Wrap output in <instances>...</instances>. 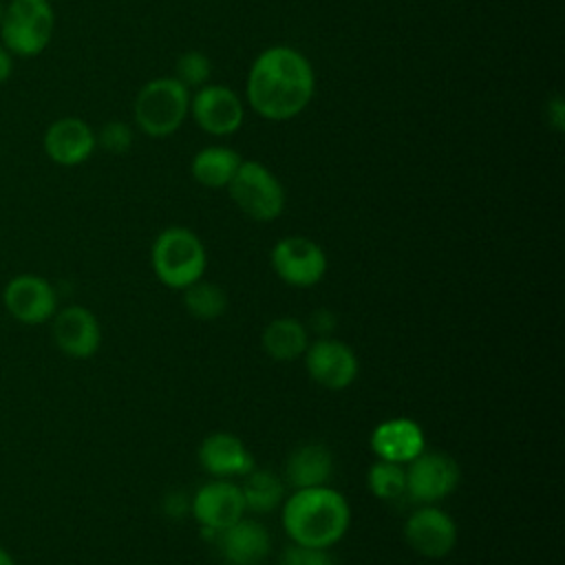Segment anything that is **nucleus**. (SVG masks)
Wrapping results in <instances>:
<instances>
[{
    "instance_id": "f257e3e1",
    "label": "nucleus",
    "mask_w": 565,
    "mask_h": 565,
    "mask_svg": "<svg viewBox=\"0 0 565 565\" xmlns=\"http://www.w3.org/2000/svg\"><path fill=\"white\" fill-rule=\"evenodd\" d=\"M316 75L309 60L291 46H269L247 73V102L254 113L285 121L305 110L313 97Z\"/></svg>"
},
{
    "instance_id": "f03ea898",
    "label": "nucleus",
    "mask_w": 565,
    "mask_h": 565,
    "mask_svg": "<svg viewBox=\"0 0 565 565\" xmlns=\"http://www.w3.org/2000/svg\"><path fill=\"white\" fill-rule=\"evenodd\" d=\"M351 510L347 499L329 488H300L282 501V527L294 545L329 550L349 530Z\"/></svg>"
},
{
    "instance_id": "7ed1b4c3",
    "label": "nucleus",
    "mask_w": 565,
    "mask_h": 565,
    "mask_svg": "<svg viewBox=\"0 0 565 565\" xmlns=\"http://www.w3.org/2000/svg\"><path fill=\"white\" fill-rule=\"evenodd\" d=\"M154 276L170 289L183 291L201 280L207 267V254L201 238L188 227L163 230L150 249Z\"/></svg>"
},
{
    "instance_id": "20e7f679",
    "label": "nucleus",
    "mask_w": 565,
    "mask_h": 565,
    "mask_svg": "<svg viewBox=\"0 0 565 565\" xmlns=\"http://www.w3.org/2000/svg\"><path fill=\"white\" fill-rule=\"evenodd\" d=\"M55 31L51 0H9L0 18V44L13 57L44 53Z\"/></svg>"
},
{
    "instance_id": "39448f33",
    "label": "nucleus",
    "mask_w": 565,
    "mask_h": 565,
    "mask_svg": "<svg viewBox=\"0 0 565 565\" xmlns=\"http://www.w3.org/2000/svg\"><path fill=\"white\" fill-rule=\"evenodd\" d=\"M190 110V90L174 77H157L143 84L132 104L135 124L148 137H168Z\"/></svg>"
},
{
    "instance_id": "423d86ee",
    "label": "nucleus",
    "mask_w": 565,
    "mask_h": 565,
    "mask_svg": "<svg viewBox=\"0 0 565 565\" xmlns=\"http://www.w3.org/2000/svg\"><path fill=\"white\" fill-rule=\"evenodd\" d=\"M227 190L236 207L252 221L269 223L285 210V190L276 174L260 161H241Z\"/></svg>"
},
{
    "instance_id": "0eeeda50",
    "label": "nucleus",
    "mask_w": 565,
    "mask_h": 565,
    "mask_svg": "<svg viewBox=\"0 0 565 565\" xmlns=\"http://www.w3.org/2000/svg\"><path fill=\"white\" fill-rule=\"evenodd\" d=\"M271 269L282 282L307 289L324 278L327 256L307 236H285L271 247Z\"/></svg>"
},
{
    "instance_id": "6e6552de",
    "label": "nucleus",
    "mask_w": 565,
    "mask_h": 565,
    "mask_svg": "<svg viewBox=\"0 0 565 565\" xmlns=\"http://www.w3.org/2000/svg\"><path fill=\"white\" fill-rule=\"evenodd\" d=\"M2 305L18 322L38 327L57 311L55 287L38 274H18L2 289Z\"/></svg>"
},
{
    "instance_id": "1a4fd4ad",
    "label": "nucleus",
    "mask_w": 565,
    "mask_h": 565,
    "mask_svg": "<svg viewBox=\"0 0 565 565\" xmlns=\"http://www.w3.org/2000/svg\"><path fill=\"white\" fill-rule=\"evenodd\" d=\"M461 479L459 463L446 452H422L406 468V494L417 503L446 499Z\"/></svg>"
},
{
    "instance_id": "9d476101",
    "label": "nucleus",
    "mask_w": 565,
    "mask_h": 565,
    "mask_svg": "<svg viewBox=\"0 0 565 565\" xmlns=\"http://www.w3.org/2000/svg\"><path fill=\"white\" fill-rule=\"evenodd\" d=\"M190 512L201 525L203 534L214 541V536L245 516V503L241 488L227 479H214L201 486L190 503Z\"/></svg>"
},
{
    "instance_id": "9b49d317",
    "label": "nucleus",
    "mask_w": 565,
    "mask_h": 565,
    "mask_svg": "<svg viewBox=\"0 0 565 565\" xmlns=\"http://www.w3.org/2000/svg\"><path fill=\"white\" fill-rule=\"evenodd\" d=\"M404 541L419 556L444 558L457 545V525L446 510L424 503L406 519Z\"/></svg>"
},
{
    "instance_id": "f8f14e48",
    "label": "nucleus",
    "mask_w": 565,
    "mask_h": 565,
    "mask_svg": "<svg viewBox=\"0 0 565 565\" xmlns=\"http://www.w3.org/2000/svg\"><path fill=\"white\" fill-rule=\"evenodd\" d=\"M190 113L199 128L214 137H225L241 128L245 106L232 88L223 84H205L190 97Z\"/></svg>"
},
{
    "instance_id": "ddd939ff",
    "label": "nucleus",
    "mask_w": 565,
    "mask_h": 565,
    "mask_svg": "<svg viewBox=\"0 0 565 565\" xmlns=\"http://www.w3.org/2000/svg\"><path fill=\"white\" fill-rule=\"evenodd\" d=\"M305 366L309 377L331 391L353 384L358 377V358L349 344L335 338H318L305 351Z\"/></svg>"
},
{
    "instance_id": "4468645a",
    "label": "nucleus",
    "mask_w": 565,
    "mask_h": 565,
    "mask_svg": "<svg viewBox=\"0 0 565 565\" xmlns=\"http://www.w3.org/2000/svg\"><path fill=\"white\" fill-rule=\"evenodd\" d=\"M51 335L55 347L75 360L93 358L102 344V327L95 313L82 305L57 309L51 318Z\"/></svg>"
},
{
    "instance_id": "2eb2a0df",
    "label": "nucleus",
    "mask_w": 565,
    "mask_h": 565,
    "mask_svg": "<svg viewBox=\"0 0 565 565\" xmlns=\"http://www.w3.org/2000/svg\"><path fill=\"white\" fill-rule=\"evenodd\" d=\"M97 132L82 117H60L49 124L42 137L46 157L64 168L84 163L97 148Z\"/></svg>"
},
{
    "instance_id": "dca6fc26",
    "label": "nucleus",
    "mask_w": 565,
    "mask_h": 565,
    "mask_svg": "<svg viewBox=\"0 0 565 565\" xmlns=\"http://www.w3.org/2000/svg\"><path fill=\"white\" fill-rule=\"evenodd\" d=\"M371 450L382 461L411 463L426 450V437L422 426L408 417H391L380 422L371 430Z\"/></svg>"
},
{
    "instance_id": "f3484780",
    "label": "nucleus",
    "mask_w": 565,
    "mask_h": 565,
    "mask_svg": "<svg viewBox=\"0 0 565 565\" xmlns=\"http://www.w3.org/2000/svg\"><path fill=\"white\" fill-rule=\"evenodd\" d=\"M225 565H263L269 556L271 539L265 525L249 519H238L214 536Z\"/></svg>"
},
{
    "instance_id": "a211bd4d",
    "label": "nucleus",
    "mask_w": 565,
    "mask_h": 565,
    "mask_svg": "<svg viewBox=\"0 0 565 565\" xmlns=\"http://www.w3.org/2000/svg\"><path fill=\"white\" fill-rule=\"evenodd\" d=\"M199 463L216 479L243 477L254 468L247 446L232 433H212L199 446Z\"/></svg>"
},
{
    "instance_id": "6ab92c4d",
    "label": "nucleus",
    "mask_w": 565,
    "mask_h": 565,
    "mask_svg": "<svg viewBox=\"0 0 565 565\" xmlns=\"http://www.w3.org/2000/svg\"><path fill=\"white\" fill-rule=\"evenodd\" d=\"M333 472V455L320 441H309L291 450L285 463V481L294 488L327 486Z\"/></svg>"
},
{
    "instance_id": "aec40b11",
    "label": "nucleus",
    "mask_w": 565,
    "mask_h": 565,
    "mask_svg": "<svg viewBox=\"0 0 565 565\" xmlns=\"http://www.w3.org/2000/svg\"><path fill=\"white\" fill-rule=\"evenodd\" d=\"M260 344L265 353L276 362H294L305 355L309 347L307 329L296 318H276L271 320L260 335Z\"/></svg>"
},
{
    "instance_id": "412c9836",
    "label": "nucleus",
    "mask_w": 565,
    "mask_h": 565,
    "mask_svg": "<svg viewBox=\"0 0 565 565\" xmlns=\"http://www.w3.org/2000/svg\"><path fill=\"white\" fill-rule=\"evenodd\" d=\"M241 161V154L227 146H207L194 154L190 172L205 188H227Z\"/></svg>"
},
{
    "instance_id": "4be33fe9",
    "label": "nucleus",
    "mask_w": 565,
    "mask_h": 565,
    "mask_svg": "<svg viewBox=\"0 0 565 565\" xmlns=\"http://www.w3.org/2000/svg\"><path fill=\"white\" fill-rule=\"evenodd\" d=\"M238 488L245 510L252 512H271L285 501V481L269 468L254 466L247 475H243V483Z\"/></svg>"
},
{
    "instance_id": "5701e85b",
    "label": "nucleus",
    "mask_w": 565,
    "mask_h": 565,
    "mask_svg": "<svg viewBox=\"0 0 565 565\" xmlns=\"http://www.w3.org/2000/svg\"><path fill=\"white\" fill-rule=\"evenodd\" d=\"M183 305L199 320H216L227 311V294L216 282L196 280L183 289Z\"/></svg>"
},
{
    "instance_id": "b1692460",
    "label": "nucleus",
    "mask_w": 565,
    "mask_h": 565,
    "mask_svg": "<svg viewBox=\"0 0 565 565\" xmlns=\"http://www.w3.org/2000/svg\"><path fill=\"white\" fill-rule=\"evenodd\" d=\"M369 490L382 501H397L406 494V468L377 459L366 472Z\"/></svg>"
},
{
    "instance_id": "393cba45",
    "label": "nucleus",
    "mask_w": 565,
    "mask_h": 565,
    "mask_svg": "<svg viewBox=\"0 0 565 565\" xmlns=\"http://www.w3.org/2000/svg\"><path fill=\"white\" fill-rule=\"evenodd\" d=\"M210 71H212V64H210L207 55H203L201 51H188L177 60L174 79H179L188 90L201 88V86H205Z\"/></svg>"
},
{
    "instance_id": "a878e982",
    "label": "nucleus",
    "mask_w": 565,
    "mask_h": 565,
    "mask_svg": "<svg viewBox=\"0 0 565 565\" xmlns=\"http://www.w3.org/2000/svg\"><path fill=\"white\" fill-rule=\"evenodd\" d=\"M95 137H97V146L115 154H121L132 146V132L124 121H108Z\"/></svg>"
},
{
    "instance_id": "bb28decb",
    "label": "nucleus",
    "mask_w": 565,
    "mask_h": 565,
    "mask_svg": "<svg viewBox=\"0 0 565 565\" xmlns=\"http://www.w3.org/2000/svg\"><path fill=\"white\" fill-rule=\"evenodd\" d=\"M280 565H333V561L327 554V550L291 545L280 558Z\"/></svg>"
},
{
    "instance_id": "cd10ccee",
    "label": "nucleus",
    "mask_w": 565,
    "mask_h": 565,
    "mask_svg": "<svg viewBox=\"0 0 565 565\" xmlns=\"http://www.w3.org/2000/svg\"><path fill=\"white\" fill-rule=\"evenodd\" d=\"M190 503H192V497H188L185 492L181 490H172L163 497V512L170 516V519H183L188 512H190Z\"/></svg>"
},
{
    "instance_id": "c85d7f7f",
    "label": "nucleus",
    "mask_w": 565,
    "mask_h": 565,
    "mask_svg": "<svg viewBox=\"0 0 565 565\" xmlns=\"http://www.w3.org/2000/svg\"><path fill=\"white\" fill-rule=\"evenodd\" d=\"M311 327L322 335V338H331V329L335 327V316L329 309H318L311 316Z\"/></svg>"
},
{
    "instance_id": "c756f323",
    "label": "nucleus",
    "mask_w": 565,
    "mask_h": 565,
    "mask_svg": "<svg viewBox=\"0 0 565 565\" xmlns=\"http://www.w3.org/2000/svg\"><path fill=\"white\" fill-rule=\"evenodd\" d=\"M13 73V55L0 44V86L11 77Z\"/></svg>"
},
{
    "instance_id": "7c9ffc66",
    "label": "nucleus",
    "mask_w": 565,
    "mask_h": 565,
    "mask_svg": "<svg viewBox=\"0 0 565 565\" xmlns=\"http://www.w3.org/2000/svg\"><path fill=\"white\" fill-rule=\"evenodd\" d=\"M0 565H15V558H13L11 552L4 550L2 545H0Z\"/></svg>"
},
{
    "instance_id": "2f4dec72",
    "label": "nucleus",
    "mask_w": 565,
    "mask_h": 565,
    "mask_svg": "<svg viewBox=\"0 0 565 565\" xmlns=\"http://www.w3.org/2000/svg\"><path fill=\"white\" fill-rule=\"evenodd\" d=\"M2 11H4V2L0 0V18H2Z\"/></svg>"
}]
</instances>
